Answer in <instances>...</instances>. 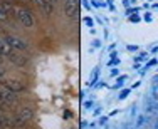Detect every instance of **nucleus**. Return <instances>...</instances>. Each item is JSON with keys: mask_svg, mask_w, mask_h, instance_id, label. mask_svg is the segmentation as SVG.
<instances>
[{"mask_svg": "<svg viewBox=\"0 0 158 129\" xmlns=\"http://www.w3.org/2000/svg\"><path fill=\"white\" fill-rule=\"evenodd\" d=\"M32 117H34L32 109H29V107H22V109H19L15 114L12 116V127L24 126V124H25V123H29V121H31Z\"/></svg>", "mask_w": 158, "mask_h": 129, "instance_id": "f257e3e1", "label": "nucleus"}, {"mask_svg": "<svg viewBox=\"0 0 158 129\" xmlns=\"http://www.w3.org/2000/svg\"><path fill=\"white\" fill-rule=\"evenodd\" d=\"M15 17L22 25H25V27H32L34 25V15H32L31 10L25 9V7H17L15 9Z\"/></svg>", "mask_w": 158, "mask_h": 129, "instance_id": "f03ea898", "label": "nucleus"}, {"mask_svg": "<svg viewBox=\"0 0 158 129\" xmlns=\"http://www.w3.org/2000/svg\"><path fill=\"white\" fill-rule=\"evenodd\" d=\"M3 40H5V42L9 44L12 49H15V50L24 52V50H27V49H29V44L25 42V40L15 37V35H5V37H3Z\"/></svg>", "mask_w": 158, "mask_h": 129, "instance_id": "7ed1b4c3", "label": "nucleus"}, {"mask_svg": "<svg viewBox=\"0 0 158 129\" xmlns=\"http://www.w3.org/2000/svg\"><path fill=\"white\" fill-rule=\"evenodd\" d=\"M0 101H2V104L7 107V106L15 104L17 96H15V92H14V91L7 89V87H0Z\"/></svg>", "mask_w": 158, "mask_h": 129, "instance_id": "20e7f679", "label": "nucleus"}, {"mask_svg": "<svg viewBox=\"0 0 158 129\" xmlns=\"http://www.w3.org/2000/svg\"><path fill=\"white\" fill-rule=\"evenodd\" d=\"M2 84H3V87H7V89L14 91V92H20V91L25 89L24 82H22V81H17V79H5Z\"/></svg>", "mask_w": 158, "mask_h": 129, "instance_id": "39448f33", "label": "nucleus"}, {"mask_svg": "<svg viewBox=\"0 0 158 129\" xmlns=\"http://www.w3.org/2000/svg\"><path fill=\"white\" fill-rule=\"evenodd\" d=\"M7 57L10 59V62L15 64V66H19V67H22V66H25V64H27V57H24V55L20 54V50H15V49H14V50L7 55Z\"/></svg>", "mask_w": 158, "mask_h": 129, "instance_id": "423d86ee", "label": "nucleus"}, {"mask_svg": "<svg viewBox=\"0 0 158 129\" xmlns=\"http://www.w3.org/2000/svg\"><path fill=\"white\" fill-rule=\"evenodd\" d=\"M77 0H64V14L67 17H74L77 14Z\"/></svg>", "mask_w": 158, "mask_h": 129, "instance_id": "0eeeda50", "label": "nucleus"}, {"mask_svg": "<svg viewBox=\"0 0 158 129\" xmlns=\"http://www.w3.org/2000/svg\"><path fill=\"white\" fill-rule=\"evenodd\" d=\"M40 10H42L44 15H52V10H54V3L51 2V0H42V3H40Z\"/></svg>", "mask_w": 158, "mask_h": 129, "instance_id": "6e6552de", "label": "nucleus"}, {"mask_svg": "<svg viewBox=\"0 0 158 129\" xmlns=\"http://www.w3.org/2000/svg\"><path fill=\"white\" fill-rule=\"evenodd\" d=\"M146 111L150 114H158V99L156 97H152V99L146 102Z\"/></svg>", "mask_w": 158, "mask_h": 129, "instance_id": "1a4fd4ad", "label": "nucleus"}, {"mask_svg": "<svg viewBox=\"0 0 158 129\" xmlns=\"http://www.w3.org/2000/svg\"><path fill=\"white\" fill-rule=\"evenodd\" d=\"M0 9L5 12L7 17H10V15H15V7L12 5V3H7V2H2L0 3Z\"/></svg>", "mask_w": 158, "mask_h": 129, "instance_id": "9d476101", "label": "nucleus"}, {"mask_svg": "<svg viewBox=\"0 0 158 129\" xmlns=\"http://www.w3.org/2000/svg\"><path fill=\"white\" fill-rule=\"evenodd\" d=\"M126 75H121V77H119L118 79V81H116V84H114V87H116V89H119V87H123V84H125V82H126Z\"/></svg>", "mask_w": 158, "mask_h": 129, "instance_id": "9b49d317", "label": "nucleus"}, {"mask_svg": "<svg viewBox=\"0 0 158 129\" xmlns=\"http://www.w3.org/2000/svg\"><path fill=\"white\" fill-rule=\"evenodd\" d=\"M84 24H86V25H88V27H89V29H94V22H93V20H91V18H89V17H88V18H86V20H84Z\"/></svg>", "mask_w": 158, "mask_h": 129, "instance_id": "f8f14e48", "label": "nucleus"}, {"mask_svg": "<svg viewBox=\"0 0 158 129\" xmlns=\"http://www.w3.org/2000/svg\"><path fill=\"white\" fill-rule=\"evenodd\" d=\"M128 94H130V89H123L121 92H119V99H125Z\"/></svg>", "mask_w": 158, "mask_h": 129, "instance_id": "ddd939ff", "label": "nucleus"}, {"mask_svg": "<svg viewBox=\"0 0 158 129\" xmlns=\"http://www.w3.org/2000/svg\"><path fill=\"white\" fill-rule=\"evenodd\" d=\"M7 18H9V17H7L5 12H3L2 9H0V22H7Z\"/></svg>", "mask_w": 158, "mask_h": 129, "instance_id": "4468645a", "label": "nucleus"}, {"mask_svg": "<svg viewBox=\"0 0 158 129\" xmlns=\"http://www.w3.org/2000/svg\"><path fill=\"white\" fill-rule=\"evenodd\" d=\"M143 18H145V20H146V22H152V20H153V15H152V14H148V12H146L145 15H143Z\"/></svg>", "mask_w": 158, "mask_h": 129, "instance_id": "2eb2a0df", "label": "nucleus"}, {"mask_svg": "<svg viewBox=\"0 0 158 129\" xmlns=\"http://www.w3.org/2000/svg\"><path fill=\"white\" fill-rule=\"evenodd\" d=\"M96 79H98V69H96L94 72H93V75H91V84H94Z\"/></svg>", "mask_w": 158, "mask_h": 129, "instance_id": "dca6fc26", "label": "nucleus"}, {"mask_svg": "<svg viewBox=\"0 0 158 129\" xmlns=\"http://www.w3.org/2000/svg\"><path fill=\"white\" fill-rule=\"evenodd\" d=\"M155 64H156V59H152V60H150V62L148 64H146V69H150V67H153V66H155Z\"/></svg>", "mask_w": 158, "mask_h": 129, "instance_id": "f3484780", "label": "nucleus"}, {"mask_svg": "<svg viewBox=\"0 0 158 129\" xmlns=\"http://www.w3.org/2000/svg\"><path fill=\"white\" fill-rule=\"evenodd\" d=\"M143 124H145V117L141 116V117H138V123H136V126L140 127V126H143Z\"/></svg>", "mask_w": 158, "mask_h": 129, "instance_id": "a211bd4d", "label": "nucleus"}, {"mask_svg": "<svg viewBox=\"0 0 158 129\" xmlns=\"http://www.w3.org/2000/svg\"><path fill=\"white\" fill-rule=\"evenodd\" d=\"M130 20H131V22H140V17H138V15L135 14L133 17H130Z\"/></svg>", "mask_w": 158, "mask_h": 129, "instance_id": "6ab92c4d", "label": "nucleus"}, {"mask_svg": "<svg viewBox=\"0 0 158 129\" xmlns=\"http://www.w3.org/2000/svg\"><path fill=\"white\" fill-rule=\"evenodd\" d=\"M146 57H148V55H146V54H140V55H138V57H136V60H145Z\"/></svg>", "mask_w": 158, "mask_h": 129, "instance_id": "aec40b11", "label": "nucleus"}, {"mask_svg": "<svg viewBox=\"0 0 158 129\" xmlns=\"http://www.w3.org/2000/svg\"><path fill=\"white\" fill-rule=\"evenodd\" d=\"M128 50H138L136 45H128Z\"/></svg>", "mask_w": 158, "mask_h": 129, "instance_id": "412c9836", "label": "nucleus"}, {"mask_svg": "<svg viewBox=\"0 0 158 129\" xmlns=\"http://www.w3.org/2000/svg\"><path fill=\"white\" fill-rule=\"evenodd\" d=\"M93 44H94V49L101 47V42H99V40H94V42H93Z\"/></svg>", "mask_w": 158, "mask_h": 129, "instance_id": "4be33fe9", "label": "nucleus"}, {"mask_svg": "<svg viewBox=\"0 0 158 129\" xmlns=\"http://www.w3.org/2000/svg\"><path fill=\"white\" fill-rule=\"evenodd\" d=\"M119 69H111V75H118Z\"/></svg>", "mask_w": 158, "mask_h": 129, "instance_id": "5701e85b", "label": "nucleus"}, {"mask_svg": "<svg viewBox=\"0 0 158 129\" xmlns=\"http://www.w3.org/2000/svg\"><path fill=\"white\" fill-rule=\"evenodd\" d=\"M3 75H5V71H3V69H2V67H0V79H2V77H3Z\"/></svg>", "mask_w": 158, "mask_h": 129, "instance_id": "b1692460", "label": "nucleus"}, {"mask_svg": "<svg viewBox=\"0 0 158 129\" xmlns=\"http://www.w3.org/2000/svg\"><path fill=\"white\" fill-rule=\"evenodd\" d=\"M34 2H35L37 5H40V3H42V0H34Z\"/></svg>", "mask_w": 158, "mask_h": 129, "instance_id": "393cba45", "label": "nucleus"}, {"mask_svg": "<svg viewBox=\"0 0 158 129\" xmlns=\"http://www.w3.org/2000/svg\"><path fill=\"white\" fill-rule=\"evenodd\" d=\"M2 62H3V55H0V66H2Z\"/></svg>", "mask_w": 158, "mask_h": 129, "instance_id": "a878e982", "label": "nucleus"}, {"mask_svg": "<svg viewBox=\"0 0 158 129\" xmlns=\"http://www.w3.org/2000/svg\"><path fill=\"white\" fill-rule=\"evenodd\" d=\"M3 107H5V106H3V104H2V101H0V109H3Z\"/></svg>", "mask_w": 158, "mask_h": 129, "instance_id": "bb28decb", "label": "nucleus"}, {"mask_svg": "<svg viewBox=\"0 0 158 129\" xmlns=\"http://www.w3.org/2000/svg\"><path fill=\"white\" fill-rule=\"evenodd\" d=\"M155 129H158V121H156V124H155Z\"/></svg>", "mask_w": 158, "mask_h": 129, "instance_id": "cd10ccee", "label": "nucleus"}, {"mask_svg": "<svg viewBox=\"0 0 158 129\" xmlns=\"http://www.w3.org/2000/svg\"><path fill=\"white\" fill-rule=\"evenodd\" d=\"M20 2H27V0H20Z\"/></svg>", "mask_w": 158, "mask_h": 129, "instance_id": "c85d7f7f", "label": "nucleus"}, {"mask_svg": "<svg viewBox=\"0 0 158 129\" xmlns=\"http://www.w3.org/2000/svg\"><path fill=\"white\" fill-rule=\"evenodd\" d=\"M0 39H2V37H0Z\"/></svg>", "mask_w": 158, "mask_h": 129, "instance_id": "c756f323", "label": "nucleus"}, {"mask_svg": "<svg viewBox=\"0 0 158 129\" xmlns=\"http://www.w3.org/2000/svg\"><path fill=\"white\" fill-rule=\"evenodd\" d=\"M0 129H2V127H0Z\"/></svg>", "mask_w": 158, "mask_h": 129, "instance_id": "7c9ffc66", "label": "nucleus"}]
</instances>
